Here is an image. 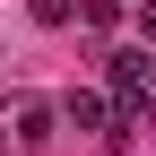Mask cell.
I'll return each instance as SVG.
<instances>
[{"label": "cell", "mask_w": 156, "mask_h": 156, "mask_svg": "<svg viewBox=\"0 0 156 156\" xmlns=\"http://www.w3.org/2000/svg\"><path fill=\"white\" fill-rule=\"evenodd\" d=\"M78 17H87V26H113V17H122V0H78Z\"/></svg>", "instance_id": "4"}, {"label": "cell", "mask_w": 156, "mask_h": 156, "mask_svg": "<svg viewBox=\"0 0 156 156\" xmlns=\"http://www.w3.org/2000/svg\"><path fill=\"white\" fill-rule=\"evenodd\" d=\"M9 130H17V147H44L52 139V104H44V95H17V104L0 113V139H9Z\"/></svg>", "instance_id": "1"}, {"label": "cell", "mask_w": 156, "mask_h": 156, "mask_svg": "<svg viewBox=\"0 0 156 156\" xmlns=\"http://www.w3.org/2000/svg\"><path fill=\"white\" fill-rule=\"evenodd\" d=\"M61 113H69V122H78V130H95V122H104V95H69V104H61Z\"/></svg>", "instance_id": "2"}, {"label": "cell", "mask_w": 156, "mask_h": 156, "mask_svg": "<svg viewBox=\"0 0 156 156\" xmlns=\"http://www.w3.org/2000/svg\"><path fill=\"white\" fill-rule=\"evenodd\" d=\"M78 17V0H35V26H69Z\"/></svg>", "instance_id": "3"}, {"label": "cell", "mask_w": 156, "mask_h": 156, "mask_svg": "<svg viewBox=\"0 0 156 156\" xmlns=\"http://www.w3.org/2000/svg\"><path fill=\"white\" fill-rule=\"evenodd\" d=\"M139 35H147V44H156V0H139Z\"/></svg>", "instance_id": "5"}]
</instances>
